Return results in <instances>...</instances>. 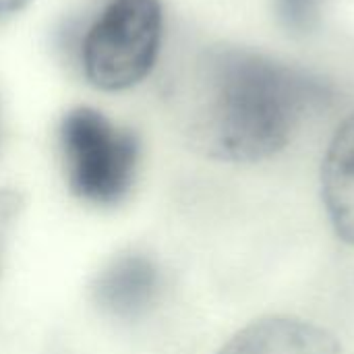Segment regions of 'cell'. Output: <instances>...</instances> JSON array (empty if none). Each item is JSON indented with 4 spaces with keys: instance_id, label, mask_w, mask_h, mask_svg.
Segmentation results:
<instances>
[{
    "instance_id": "1",
    "label": "cell",
    "mask_w": 354,
    "mask_h": 354,
    "mask_svg": "<svg viewBox=\"0 0 354 354\" xmlns=\"http://www.w3.org/2000/svg\"><path fill=\"white\" fill-rule=\"evenodd\" d=\"M330 100L315 77L259 52L203 50L176 89L183 135L201 153L255 162L284 149L301 122Z\"/></svg>"
},
{
    "instance_id": "2",
    "label": "cell",
    "mask_w": 354,
    "mask_h": 354,
    "mask_svg": "<svg viewBox=\"0 0 354 354\" xmlns=\"http://www.w3.org/2000/svg\"><path fill=\"white\" fill-rule=\"evenodd\" d=\"M68 189L85 203L110 207L133 189L139 168L137 137L93 108H75L58 127Z\"/></svg>"
},
{
    "instance_id": "3",
    "label": "cell",
    "mask_w": 354,
    "mask_h": 354,
    "mask_svg": "<svg viewBox=\"0 0 354 354\" xmlns=\"http://www.w3.org/2000/svg\"><path fill=\"white\" fill-rule=\"evenodd\" d=\"M162 29L160 0H110L81 44L89 83L104 91L141 83L158 60Z\"/></svg>"
},
{
    "instance_id": "4",
    "label": "cell",
    "mask_w": 354,
    "mask_h": 354,
    "mask_svg": "<svg viewBox=\"0 0 354 354\" xmlns=\"http://www.w3.org/2000/svg\"><path fill=\"white\" fill-rule=\"evenodd\" d=\"M162 274L156 261L143 253L112 257L91 284L93 305L108 317L131 322L143 317L158 301Z\"/></svg>"
},
{
    "instance_id": "5",
    "label": "cell",
    "mask_w": 354,
    "mask_h": 354,
    "mask_svg": "<svg viewBox=\"0 0 354 354\" xmlns=\"http://www.w3.org/2000/svg\"><path fill=\"white\" fill-rule=\"evenodd\" d=\"M218 354H338V344L313 324L272 317L239 332Z\"/></svg>"
},
{
    "instance_id": "6",
    "label": "cell",
    "mask_w": 354,
    "mask_h": 354,
    "mask_svg": "<svg viewBox=\"0 0 354 354\" xmlns=\"http://www.w3.org/2000/svg\"><path fill=\"white\" fill-rule=\"evenodd\" d=\"M324 197L338 232L354 243V112L330 143L324 162Z\"/></svg>"
},
{
    "instance_id": "7",
    "label": "cell",
    "mask_w": 354,
    "mask_h": 354,
    "mask_svg": "<svg viewBox=\"0 0 354 354\" xmlns=\"http://www.w3.org/2000/svg\"><path fill=\"white\" fill-rule=\"evenodd\" d=\"M25 207L23 195L15 189H0V270L4 261V253L10 241V234L21 218Z\"/></svg>"
},
{
    "instance_id": "8",
    "label": "cell",
    "mask_w": 354,
    "mask_h": 354,
    "mask_svg": "<svg viewBox=\"0 0 354 354\" xmlns=\"http://www.w3.org/2000/svg\"><path fill=\"white\" fill-rule=\"evenodd\" d=\"M319 0H278V12L286 27L307 29L315 17Z\"/></svg>"
},
{
    "instance_id": "9",
    "label": "cell",
    "mask_w": 354,
    "mask_h": 354,
    "mask_svg": "<svg viewBox=\"0 0 354 354\" xmlns=\"http://www.w3.org/2000/svg\"><path fill=\"white\" fill-rule=\"evenodd\" d=\"M31 0H0V19H6L10 15H17L23 10Z\"/></svg>"
}]
</instances>
